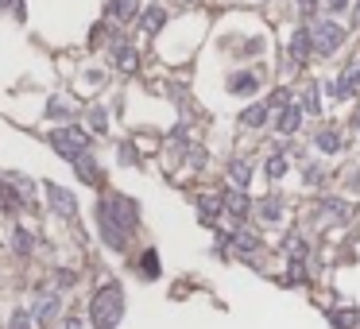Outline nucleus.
<instances>
[{
    "label": "nucleus",
    "mask_w": 360,
    "mask_h": 329,
    "mask_svg": "<svg viewBox=\"0 0 360 329\" xmlns=\"http://www.w3.org/2000/svg\"><path fill=\"white\" fill-rule=\"evenodd\" d=\"M97 225H101V240L113 252H124L132 233L140 228V210H136L132 198L109 194V198H101V205H97Z\"/></svg>",
    "instance_id": "obj_1"
},
{
    "label": "nucleus",
    "mask_w": 360,
    "mask_h": 329,
    "mask_svg": "<svg viewBox=\"0 0 360 329\" xmlns=\"http://www.w3.org/2000/svg\"><path fill=\"white\" fill-rule=\"evenodd\" d=\"M120 318H124V287H120L117 279L101 283L89 298V321L97 329H117Z\"/></svg>",
    "instance_id": "obj_2"
},
{
    "label": "nucleus",
    "mask_w": 360,
    "mask_h": 329,
    "mask_svg": "<svg viewBox=\"0 0 360 329\" xmlns=\"http://www.w3.org/2000/svg\"><path fill=\"white\" fill-rule=\"evenodd\" d=\"M50 147H55L62 159L74 163L78 155H85V147H89V136H85V128L70 124V128H59V132H50Z\"/></svg>",
    "instance_id": "obj_3"
},
{
    "label": "nucleus",
    "mask_w": 360,
    "mask_h": 329,
    "mask_svg": "<svg viewBox=\"0 0 360 329\" xmlns=\"http://www.w3.org/2000/svg\"><path fill=\"white\" fill-rule=\"evenodd\" d=\"M310 39H314V54H333L341 51V43H345V27L333 24V20H318V24H310Z\"/></svg>",
    "instance_id": "obj_4"
},
{
    "label": "nucleus",
    "mask_w": 360,
    "mask_h": 329,
    "mask_svg": "<svg viewBox=\"0 0 360 329\" xmlns=\"http://www.w3.org/2000/svg\"><path fill=\"white\" fill-rule=\"evenodd\" d=\"M62 314V298L59 295H50V291H35V306H31V318L35 326H50V321H59Z\"/></svg>",
    "instance_id": "obj_5"
},
{
    "label": "nucleus",
    "mask_w": 360,
    "mask_h": 329,
    "mask_svg": "<svg viewBox=\"0 0 360 329\" xmlns=\"http://www.w3.org/2000/svg\"><path fill=\"white\" fill-rule=\"evenodd\" d=\"M47 202H50V210L59 213V217H78V198L70 194L66 186H55V182H50V186H47Z\"/></svg>",
    "instance_id": "obj_6"
},
{
    "label": "nucleus",
    "mask_w": 360,
    "mask_h": 329,
    "mask_svg": "<svg viewBox=\"0 0 360 329\" xmlns=\"http://www.w3.org/2000/svg\"><path fill=\"white\" fill-rule=\"evenodd\" d=\"M310 54H314V39H310V27H298V31L291 35V59H294V62H298V66H302V62L310 59Z\"/></svg>",
    "instance_id": "obj_7"
},
{
    "label": "nucleus",
    "mask_w": 360,
    "mask_h": 329,
    "mask_svg": "<svg viewBox=\"0 0 360 329\" xmlns=\"http://www.w3.org/2000/svg\"><path fill=\"white\" fill-rule=\"evenodd\" d=\"M74 170H78V178H82L85 186H101V182H105V175H101V167H97V159H93V155H78Z\"/></svg>",
    "instance_id": "obj_8"
},
{
    "label": "nucleus",
    "mask_w": 360,
    "mask_h": 329,
    "mask_svg": "<svg viewBox=\"0 0 360 329\" xmlns=\"http://www.w3.org/2000/svg\"><path fill=\"white\" fill-rule=\"evenodd\" d=\"M298 124H302V109H298V105L279 109V117H275V132L279 136H294V132H298Z\"/></svg>",
    "instance_id": "obj_9"
},
{
    "label": "nucleus",
    "mask_w": 360,
    "mask_h": 329,
    "mask_svg": "<svg viewBox=\"0 0 360 329\" xmlns=\"http://www.w3.org/2000/svg\"><path fill=\"white\" fill-rule=\"evenodd\" d=\"M163 24H167V8H163V4H151V8L140 16L143 35H159V31H163Z\"/></svg>",
    "instance_id": "obj_10"
},
{
    "label": "nucleus",
    "mask_w": 360,
    "mask_h": 329,
    "mask_svg": "<svg viewBox=\"0 0 360 329\" xmlns=\"http://www.w3.org/2000/svg\"><path fill=\"white\" fill-rule=\"evenodd\" d=\"M225 210L236 217V225H244V213L252 210L248 194H244V190H225Z\"/></svg>",
    "instance_id": "obj_11"
},
{
    "label": "nucleus",
    "mask_w": 360,
    "mask_h": 329,
    "mask_svg": "<svg viewBox=\"0 0 360 329\" xmlns=\"http://www.w3.org/2000/svg\"><path fill=\"white\" fill-rule=\"evenodd\" d=\"M256 89H260V78L248 74V70L229 78V93H236V97H248V93H256Z\"/></svg>",
    "instance_id": "obj_12"
},
{
    "label": "nucleus",
    "mask_w": 360,
    "mask_h": 329,
    "mask_svg": "<svg viewBox=\"0 0 360 329\" xmlns=\"http://www.w3.org/2000/svg\"><path fill=\"white\" fill-rule=\"evenodd\" d=\"M113 62H117V70L132 74V70L140 66V54H136L132 47H124V43H117V47H113Z\"/></svg>",
    "instance_id": "obj_13"
},
{
    "label": "nucleus",
    "mask_w": 360,
    "mask_h": 329,
    "mask_svg": "<svg viewBox=\"0 0 360 329\" xmlns=\"http://www.w3.org/2000/svg\"><path fill=\"white\" fill-rule=\"evenodd\" d=\"M221 210H225V198H221V194H206L198 202V213H201V221H206V225H213Z\"/></svg>",
    "instance_id": "obj_14"
},
{
    "label": "nucleus",
    "mask_w": 360,
    "mask_h": 329,
    "mask_svg": "<svg viewBox=\"0 0 360 329\" xmlns=\"http://www.w3.org/2000/svg\"><path fill=\"white\" fill-rule=\"evenodd\" d=\"M337 82H341V97H352V93L360 89V59H352V62H349V70H345Z\"/></svg>",
    "instance_id": "obj_15"
},
{
    "label": "nucleus",
    "mask_w": 360,
    "mask_h": 329,
    "mask_svg": "<svg viewBox=\"0 0 360 329\" xmlns=\"http://www.w3.org/2000/svg\"><path fill=\"white\" fill-rule=\"evenodd\" d=\"M260 217L268 221V225H279V221H283V198H279V194L264 198V202H260Z\"/></svg>",
    "instance_id": "obj_16"
},
{
    "label": "nucleus",
    "mask_w": 360,
    "mask_h": 329,
    "mask_svg": "<svg viewBox=\"0 0 360 329\" xmlns=\"http://www.w3.org/2000/svg\"><path fill=\"white\" fill-rule=\"evenodd\" d=\"M268 105H248V109H244L240 112V124L244 128H264V124H268Z\"/></svg>",
    "instance_id": "obj_17"
},
{
    "label": "nucleus",
    "mask_w": 360,
    "mask_h": 329,
    "mask_svg": "<svg viewBox=\"0 0 360 329\" xmlns=\"http://www.w3.org/2000/svg\"><path fill=\"white\" fill-rule=\"evenodd\" d=\"M136 271H140L143 279H159V252H155V248H147V252H143V260L136 263Z\"/></svg>",
    "instance_id": "obj_18"
},
{
    "label": "nucleus",
    "mask_w": 360,
    "mask_h": 329,
    "mask_svg": "<svg viewBox=\"0 0 360 329\" xmlns=\"http://www.w3.org/2000/svg\"><path fill=\"white\" fill-rule=\"evenodd\" d=\"M109 16L117 20V24H128V20L136 16V0H113V4H109Z\"/></svg>",
    "instance_id": "obj_19"
},
{
    "label": "nucleus",
    "mask_w": 360,
    "mask_h": 329,
    "mask_svg": "<svg viewBox=\"0 0 360 329\" xmlns=\"http://www.w3.org/2000/svg\"><path fill=\"white\" fill-rule=\"evenodd\" d=\"M314 144H318V152H341V136H337L333 128H322V132L314 136Z\"/></svg>",
    "instance_id": "obj_20"
},
{
    "label": "nucleus",
    "mask_w": 360,
    "mask_h": 329,
    "mask_svg": "<svg viewBox=\"0 0 360 329\" xmlns=\"http://www.w3.org/2000/svg\"><path fill=\"white\" fill-rule=\"evenodd\" d=\"M229 178L236 182V190H244V186H248V178H252V167L244 159H233V163H229Z\"/></svg>",
    "instance_id": "obj_21"
},
{
    "label": "nucleus",
    "mask_w": 360,
    "mask_h": 329,
    "mask_svg": "<svg viewBox=\"0 0 360 329\" xmlns=\"http://www.w3.org/2000/svg\"><path fill=\"white\" fill-rule=\"evenodd\" d=\"M329 321H333L337 329H360V314L357 310H333Z\"/></svg>",
    "instance_id": "obj_22"
},
{
    "label": "nucleus",
    "mask_w": 360,
    "mask_h": 329,
    "mask_svg": "<svg viewBox=\"0 0 360 329\" xmlns=\"http://www.w3.org/2000/svg\"><path fill=\"white\" fill-rule=\"evenodd\" d=\"M12 248H16V256H31V233H27L24 225H16V233H12Z\"/></svg>",
    "instance_id": "obj_23"
},
{
    "label": "nucleus",
    "mask_w": 360,
    "mask_h": 329,
    "mask_svg": "<svg viewBox=\"0 0 360 329\" xmlns=\"http://www.w3.org/2000/svg\"><path fill=\"white\" fill-rule=\"evenodd\" d=\"M264 175H268V178H283V175H287V159H283V155H268V163H264Z\"/></svg>",
    "instance_id": "obj_24"
},
{
    "label": "nucleus",
    "mask_w": 360,
    "mask_h": 329,
    "mask_svg": "<svg viewBox=\"0 0 360 329\" xmlns=\"http://www.w3.org/2000/svg\"><path fill=\"white\" fill-rule=\"evenodd\" d=\"M55 283H59V291H70L78 283V275L70 268H55Z\"/></svg>",
    "instance_id": "obj_25"
},
{
    "label": "nucleus",
    "mask_w": 360,
    "mask_h": 329,
    "mask_svg": "<svg viewBox=\"0 0 360 329\" xmlns=\"http://www.w3.org/2000/svg\"><path fill=\"white\" fill-rule=\"evenodd\" d=\"M31 310H16L12 314V321H8V329H31Z\"/></svg>",
    "instance_id": "obj_26"
},
{
    "label": "nucleus",
    "mask_w": 360,
    "mask_h": 329,
    "mask_svg": "<svg viewBox=\"0 0 360 329\" xmlns=\"http://www.w3.org/2000/svg\"><path fill=\"white\" fill-rule=\"evenodd\" d=\"M264 105H268V109H287V105H291V93H287V89H275Z\"/></svg>",
    "instance_id": "obj_27"
},
{
    "label": "nucleus",
    "mask_w": 360,
    "mask_h": 329,
    "mask_svg": "<svg viewBox=\"0 0 360 329\" xmlns=\"http://www.w3.org/2000/svg\"><path fill=\"white\" fill-rule=\"evenodd\" d=\"M302 112H322V101H318V89H306V97H302Z\"/></svg>",
    "instance_id": "obj_28"
},
{
    "label": "nucleus",
    "mask_w": 360,
    "mask_h": 329,
    "mask_svg": "<svg viewBox=\"0 0 360 329\" xmlns=\"http://www.w3.org/2000/svg\"><path fill=\"white\" fill-rule=\"evenodd\" d=\"M89 124L97 128V132H105V109H93L89 112Z\"/></svg>",
    "instance_id": "obj_29"
},
{
    "label": "nucleus",
    "mask_w": 360,
    "mask_h": 329,
    "mask_svg": "<svg viewBox=\"0 0 360 329\" xmlns=\"http://www.w3.org/2000/svg\"><path fill=\"white\" fill-rule=\"evenodd\" d=\"M62 329H85L82 314H70V318H62Z\"/></svg>",
    "instance_id": "obj_30"
},
{
    "label": "nucleus",
    "mask_w": 360,
    "mask_h": 329,
    "mask_svg": "<svg viewBox=\"0 0 360 329\" xmlns=\"http://www.w3.org/2000/svg\"><path fill=\"white\" fill-rule=\"evenodd\" d=\"M298 8H302V16H314L318 12V0H298Z\"/></svg>",
    "instance_id": "obj_31"
},
{
    "label": "nucleus",
    "mask_w": 360,
    "mask_h": 329,
    "mask_svg": "<svg viewBox=\"0 0 360 329\" xmlns=\"http://www.w3.org/2000/svg\"><path fill=\"white\" fill-rule=\"evenodd\" d=\"M47 112H50V117H70V112H66V105H62V101L47 105Z\"/></svg>",
    "instance_id": "obj_32"
},
{
    "label": "nucleus",
    "mask_w": 360,
    "mask_h": 329,
    "mask_svg": "<svg viewBox=\"0 0 360 329\" xmlns=\"http://www.w3.org/2000/svg\"><path fill=\"white\" fill-rule=\"evenodd\" d=\"M345 4H349V0H329V12H341Z\"/></svg>",
    "instance_id": "obj_33"
},
{
    "label": "nucleus",
    "mask_w": 360,
    "mask_h": 329,
    "mask_svg": "<svg viewBox=\"0 0 360 329\" xmlns=\"http://www.w3.org/2000/svg\"><path fill=\"white\" fill-rule=\"evenodd\" d=\"M12 4H16V0H0V8H12Z\"/></svg>",
    "instance_id": "obj_34"
},
{
    "label": "nucleus",
    "mask_w": 360,
    "mask_h": 329,
    "mask_svg": "<svg viewBox=\"0 0 360 329\" xmlns=\"http://www.w3.org/2000/svg\"><path fill=\"white\" fill-rule=\"evenodd\" d=\"M352 128H357V132H360V112H357V117H352Z\"/></svg>",
    "instance_id": "obj_35"
},
{
    "label": "nucleus",
    "mask_w": 360,
    "mask_h": 329,
    "mask_svg": "<svg viewBox=\"0 0 360 329\" xmlns=\"http://www.w3.org/2000/svg\"><path fill=\"white\" fill-rule=\"evenodd\" d=\"M352 186H357V190H360V175H357V178H352Z\"/></svg>",
    "instance_id": "obj_36"
}]
</instances>
